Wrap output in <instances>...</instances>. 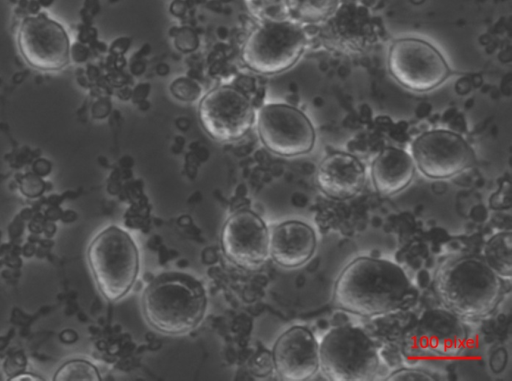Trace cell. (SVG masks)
<instances>
[{
	"mask_svg": "<svg viewBox=\"0 0 512 381\" xmlns=\"http://www.w3.org/2000/svg\"><path fill=\"white\" fill-rule=\"evenodd\" d=\"M416 299L417 290L402 267L368 256L348 263L333 289L336 307L366 317L404 310Z\"/></svg>",
	"mask_w": 512,
	"mask_h": 381,
	"instance_id": "6da1fadb",
	"label": "cell"
},
{
	"mask_svg": "<svg viewBox=\"0 0 512 381\" xmlns=\"http://www.w3.org/2000/svg\"><path fill=\"white\" fill-rule=\"evenodd\" d=\"M433 286L444 307L462 320L487 317L504 293L503 279L476 255L459 256L442 264Z\"/></svg>",
	"mask_w": 512,
	"mask_h": 381,
	"instance_id": "7a4b0ae2",
	"label": "cell"
},
{
	"mask_svg": "<svg viewBox=\"0 0 512 381\" xmlns=\"http://www.w3.org/2000/svg\"><path fill=\"white\" fill-rule=\"evenodd\" d=\"M147 323L155 330L179 335L195 329L202 321L207 296L200 281L178 272L157 276L145 289L141 300Z\"/></svg>",
	"mask_w": 512,
	"mask_h": 381,
	"instance_id": "3957f363",
	"label": "cell"
},
{
	"mask_svg": "<svg viewBox=\"0 0 512 381\" xmlns=\"http://www.w3.org/2000/svg\"><path fill=\"white\" fill-rule=\"evenodd\" d=\"M88 263L101 294L108 301L123 298L139 272V251L130 234L117 226L101 231L90 243Z\"/></svg>",
	"mask_w": 512,
	"mask_h": 381,
	"instance_id": "277c9868",
	"label": "cell"
},
{
	"mask_svg": "<svg viewBox=\"0 0 512 381\" xmlns=\"http://www.w3.org/2000/svg\"><path fill=\"white\" fill-rule=\"evenodd\" d=\"M319 368L332 381H370L379 372L380 358L366 332L341 325L329 330L320 342Z\"/></svg>",
	"mask_w": 512,
	"mask_h": 381,
	"instance_id": "5b68a950",
	"label": "cell"
},
{
	"mask_svg": "<svg viewBox=\"0 0 512 381\" xmlns=\"http://www.w3.org/2000/svg\"><path fill=\"white\" fill-rule=\"evenodd\" d=\"M306 42L304 29L291 19L259 23L245 40L241 57L252 71L272 75L292 67Z\"/></svg>",
	"mask_w": 512,
	"mask_h": 381,
	"instance_id": "8992f818",
	"label": "cell"
},
{
	"mask_svg": "<svg viewBox=\"0 0 512 381\" xmlns=\"http://www.w3.org/2000/svg\"><path fill=\"white\" fill-rule=\"evenodd\" d=\"M388 69L402 86L416 92H427L442 84L450 68L436 47L414 37L394 41L388 52Z\"/></svg>",
	"mask_w": 512,
	"mask_h": 381,
	"instance_id": "52a82bcc",
	"label": "cell"
},
{
	"mask_svg": "<svg viewBox=\"0 0 512 381\" xmlns=\"http://www.w3.org/2000/svg\"><path fill=\"white\" fill-rule=\"evenodd\" d=\"M198 117L203 129L216 141L242 138L254 121V106L244 90L237 86H218L201 99Z\"/></svg>",
	"mask_w": 512,
	"mask_h": 381,
	"instance_id": "ba28073f",
	"label": "cell"
},
{
	"mask_svg": "<svg viewBox=\"0 0 512 381\" xmlns=\"http://www.w3.org/2000/svg\"><path fill=\"white\" fill-rule=\"evenodd\" d=\"M261 142L271 152L293 157L310 152L315 143V130L300 109L284 103L263 105L257 116Z\"/></svg>",
	"mask_w": 512,
	"mask_h": 381,
	"instance_id": "9c48e42d",
	"label": "cell"
},
{
	"mask_svg": "<svg viewBox=\"0 0 512 381\" xmlns=\"http://www.w3.org/2000/svg\"><path fill=\"white\" fill-rule=\"evenodd\" d=\"M17 44L24 60L41 71H58L70 60V39L64 27L44 13L26 17Z\"/></svg>",
	"mask_w": 512,
	"mask_h": 381,
	"instance_id": "30bf717a",
	"label": "cell"
},
{
	"mask_svg": "<svg viewBox=\"0 0 512 381\" xmlns=\"http://www.w3.org/2000/svg\"><path fill=\"white\" fill-rule=\"evenodd\" d=\"M417 168L432 179H445L469 168L475 160L473 149L459 134L436 129L422 133L412 144Z\"/></svg>",
	"mask_w": 512,
	"mask_h": 381,
	"instance_id": "8fae6325",
	"label": "cell"
},
{
	"mask_svg": "<svg viewBox=\"0 0 512 381\" xmlns=\"http://www.w3.org/2000/svg\"><path fill=\"white\" fill-rule=\"evenodd\" d=\"M269 235L262 218L251 210L243 209L225 221L221 246L225 256L233 263L254 270L261 267L270 256Z\"/></svg>",
	"mask_w": 512,
	"mask_h": 381,
	"instance_id": "7c38bea8",
	"label": "cell"
},
{
	"mask_svg": "<svg viewBox=\"0 0 512 381\" xmlns=\"http://www.w3.org/2000/svg\"><path fill=\"white\" fill-rule=\"evenodd\" d=\"M272 361L282 379L307 380L319 369V343L308 328L292 326L276 340Z\"/></svg>",
	"mask_w": 512,
	"mask_h": 381,
	"instance_id": "4fadbf2b",
	"label": "cell"
},
{
	"mask_svg": "<svg viewBox=\"0 0 512 381\" xmlns=\"http://www.w3.org/2000/svg\"><path fill=\"white\" fill-rule=\"evenodd\" d=\"M330 17L321 33L328 48L345 53H363L376 43L377 28L363 7H343Z\"/></svg>",
	"mask_w": 512,
	"mask_h": 381,
	"instance_id": "5bb4252c",
	"label": "cell"
},
{
	"mask_svg": "<svg viewBox=\"0 0 512 381\" xmlns=\"http://www.w3.org/2000/svg\"><path fill=\"white\" fill-rule=\"evenodd\" d=\"M419 345L441 356L460 354L468 342V332L460 317L446 308L424 311L416 325Z\"/></svg>",
	"mask_w": 512,
	"mask_h": 381,
	"instance_id": "9a60e30c",
	"label": "cell"
},
{
	"mask_svg": "<svg viewBox=\"0 0 512 381\" xmlns=\"http://www.w3.org/2000/svg\"><path fill=\"white\" fill-rule=\"evenodd\" d=\"M365 168L355 156L333 152L319 164L316 181L328 197L346 200L357 195L365 183Z\"/></svg>",
	"mask_w": 512,
	"mask_h": 381,
	"instance_id": "2e32d148",
	"label": "cell"
},
{
	"mask_svg": "<svg viewBox=\"0 0 512 381\" xmlns=\"http://www.w3.org/2000/svg\"><path fill=\"white\" fill-rule=\"evenodd\" d=\"M315 249V232L301 221H285L269 235V255L284 268L302 266L312 258Z\"/></svg>",
	"mask_w": 512,
	"mask_h": 381,
	"instance_id": "e0dca14e",
	"label": "cell"
},
{
	"mask_svg": "<svg viewBox=\"0 0 512 381\" xmlns=\"http://www.w3.org/2000/svg\"><path fill=\"white\" fill-rule=\"evenodd\" d=\"M414 174L413 158L396 147L382 149L371 167L374 187L383 195H393L405 189L411 183Z\"/></svg>",
	"mask_w": 512,
	"mask_h": 381,
	"instance_id": "ac0fdd59",
	"label": "cell"
},
{
	"mask_svg": "<svg viewBox=\"0 0 512 381\" xmlns=\"http://www.w3.org/2000/svg\"><path fill=\"white\" fill-rule=\"evenodd\" d=\"M483 259L503 280L512 276V234L502 231L492 236L484 247Z\"/></svg>",
	"mask_w": 512,
	"mask_h": 381,
	"instance_id": "d6986e66",
	"label": "cell"
},
{
	"mask_svg": "<svg viewBox=\"0 0 512 381\" xmlns=\"http://www.w3.org/2000/svg\"><path fill=\"white\" fill-rule=\"evenodd\" d=\"M291 18L305 23L328 19L338 8L339 0H286Z\"/></svg>",
	"mask_w": 512,
	"mask_h": 381,
	"instance_id": "ffe728a7",
	"label": "cell"
},
{
	"mask_svg": "<svg viewBox=\"0 0 512 381\" xmlns=\"http://www.w3.org/2000/svg\"><path fill=\"white\" fill-rule=\"evenodd\" d=\"M249 14L259 23L291 19L286 0H243Z\"/></svg>",
	"mask_w": 512,
	"mask_h": 381,
	"instance_id": "44dd1931",
	"label": "cell"
},
{
	"mask_svg": "<svg viewBox=\"0 0 512 381\" xmlns=\"http://www.w3.org/2000/svg\"><path fill=\"white\" fill-rule=\"evenodd\" d=\"M56 381H100L97 368L90 362L75 359L62 365L55 374Z\"/></svg>",
	"mask_w": 512,
	"mask_h": 381,
	"instance_id": "7402d4cb",
	"label": "cell"
},
{
	"mask_svg": "<svg viewBox=\"0 0 512 381\" xmlns=\"http://www.w3.org/2000/svg\"><path fill=\"white\" fill-rule=\"evenodd\" d=\"M170 92L180 101L193 102L200 97L202 88L191 78L178 77L170 84Z\"/></svg>",
	"mask_w": 512,
	"mask_h": 381,
	"instance_id": "603a6c76",
	"label": "cell"
},
{
	"mask_svg": "<svg viewBox=\"0 0 512 381\" xmlns=\"http://www.w3.org/2000/svg\"><path fill=\"white\" fill-rule=\"evenodd\" d=\"M387 381H434V377L420 369L402 368L392 372Z\"/></svg>",
	"mask_w": 512,
	"mask_h": 381,
	"instance_id": "cb8c5ba5",
	"label": "cell"
},
{
	"mask_svg": "<svg viewBox=\"0 0 512 381\" xmlns=\"http://www.w3.org/2000/svg\"><path fill=\"white\" fill-rule=\"evenodd\" d=\"M22 193L30 198L41 195L45 189V183L36 173H28L20 181Z\"/></svg>",
	"mask_w": 512,
	"mask_h": 381,
	"instance_id": "d4e9b609",
	"label": "cell"
},
{
	"mask_svg": "<svg viewBox=\"0 0 512 381\" xmlns=\"http://www.w3.org/2000/svg\"><path fill=\"white\" fill-rule=\"evenodd\" d=\"M178 49L189 52L194 50L198 46L197 37L191 32L186 31L185 33H179L175 40Z\"/></svg>",
	"mask_w": 512,
	"mask_h": 381,
	"instance_id": "484cf974",
	"label": "cell"
},
{
	"mask_svg": "<svg viewBox=\"0 0 512 381\" xmlns=\"http://www.w3.org/2000/svg\"><path fill=\"white\" fill-rule=\"evenodd\" d=\"M35 173L39 176L49 173L50 164L44 159H39L34 165Z\"/></svg>",
	"mask_w": 512,
	"mask_h": 381,
	"instance_id": "4316f807",
	"label": "cell"
},
{
	"mask_svg": "<svg viewBox=\"0 0 512 381\" xmlns=\"http://www.w3.org/2000/svg\"><path fill=\"white\" fill-rule=\"evenodd\" d=\"M60 339L65 343H73L77 339V334L72 330H65L60 334Z\"/></svg>",
	"mask_w": 512,
	"mask_h": 381,
	"instance_id": "83f0119b",
	"label": "cell"
},
{
	"mask_svg": "<svg viewBox=\"0 0 512 381\" xmlns=\"http://www.w3.org/2000/svg\"><path fill=\"white\" fill-rule=\"evenodd\" d=\"M11 381H23V380H30V381H39L42 380L40 377H35V375L29 374V373H22L17 374L15 377L10 379Z\"/></svg>",
	"mask_w": 512,
	"mask_h": 381,
	"instance_id": "f1b7e54d",
	"label": "cell"
}]
</instances>
